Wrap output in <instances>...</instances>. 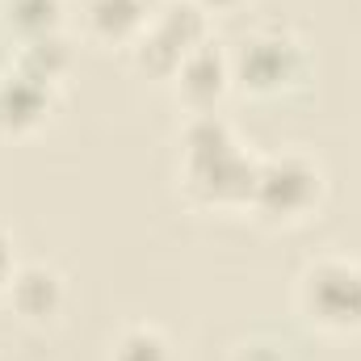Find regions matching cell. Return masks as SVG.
<instances>
[{
    "instance_id": "6da1fadb",
    "label": "cell",
    "mask_w": 361,
    "mask_h": 361,
    "mask_svg": "<svg viewBox=\"0 0 361 361\" xmlns=\"http://www.w3.org/2000/svg\"><path fill=\"white\" fill-rule=\"evenodd\" d=\"M257 156L244 152L235 130L214 114H193L180 130V185L202 206H248Z\"/></svg>"
},
{
    "instance_id": "7a4b0ae2",
    "label": "cell",
    "mask_w": 361,
    "mask_h": 361,
    "mask_svg": "<svg viewBox=\"0 0 361 361\" xmlns=\"http://www.w3.org/2000/svg\"><path fill=\"white\" fill-rule=\"evenodd\" d=\"M227 59H231V85L252 97H277V92L298 89L311 72L307 47L290 30H277V25H261L244 34L227 51Z\"/></svg>"
},
{
    "instance_id": "3957f363",
    "label": "cell",
    "mask_w": 361,
    "mask_h": 361,
    "mask_svg": "<svg viewBox=\"0 0 361 361\" xmlns=\"http://www.w3.org/2000/svg\"><path fill=\"white\" fill-rule=\"evenodd\" d=\"M324 197V169L302 156V152H281L257 160V180H252V197L248 210L261 223H302L307 214H315Z\"/></svg>"
},
{
    "instance_id": "277c9868",
    "label": "cell",
    "mask_w": 361,
    "mask_h": 361,
    "mask_svg": "<svg viewBox=\"0 0 361 361\" xmlns=\"http://www.w3.org/2000/svg\"><path fill=\"white\" fill-rule=\"evenodd\" d=\"M298 311L328 332L361 328V261L324 257L311 261L298 277Z\"/></svg>"
},
{
    "instance_id": "5b68a950",
    "label": "cell",
    "mask_w": 361,
    "mask_h": 361,
    "mask_svg": "<svg viewBox=\"0 0 361 361\" xmlns=\"http://www.w3.org/2000/svg\"><path fill=\"white\" fill-rule=\"evenodd\" d=\"M173 85H177V97L193 109V114L214 109V105L223 101V92L231 89V59H227V51H219V47L206 38L202 47H193V51L180 59Z\"/></svg>"
},
{
    "instance_id": "8992f818",
    "label": "cell",
    "mask_w": 361,
    "mask_h": 361,
    "mask_svg": "<svg viewBox=\"0 0 361 361\" xmlns=\"http://www.w3.org/2000/svg\"><path fill=\"white\" fill-rule=\"evenodd\" d=\"M51 105H55V85H42V80L25 76L21 68H8L0 76V135L21 139V135L38 130L47 122Z\"/></svg>"
},
{
    "instance_id": "52a82bcc",
    "label": "cell",
    "mask_w": 361,
    "mask_h": 361,
    "mask_svg": "<svg viewBox=\"0 0 361 361\" xmlns=\"http://www.w3.org/2000/svg\"><path fill=\"white\" fill-rule=\"evenodd\" d=\"M4 298L13 307V315H21L25 324H51L63 311L68 290H63L59 269H51V265H17Z\"/></svg>"
},
{
    "instance_id": "ba28073f",
    "label": "cell",
    "mask_w": 361,
    "mask_h": 361,
    "mask_svg": "<svg viewBox=\"0 0 361 361\" xmlns=\"http://www.w3.org/2000/svg\"><path fill=\"white\" fill-rule=\"evenodd\" d=\"M152 0H85V25L105 42H126L139 38L147 25Z\"/></svg>"
},
{
    "instance_id": "9c48e42d",
    "label": "cell",
    "mask_w": 361,
    "mask_h": 361,
    "mask_svg": "<svg viewBox=\"0 0 361 361\" xmlns=\"http://www.w3.org/2000/svg\"><path fill=\"white\" fill-rule=\"evenodd\" d=\"M13 68H21L25 76H34L42 85H59L63 72L72 68V47H68V38L59 30L55 34H38V38H21Z\"/></svg>"
},
{
    "instance_id": "30bf717a",
    "label": "cell",
    "mask_w": 361,
    "mask_h": 361,
    "mask_svg": "<svg viewBox=\"0 0 361 361\" xmlns=\"http://www.w3.org/2000/svg\"><path fill=\"white\" fill-rule=\"evenodd\" d=\"M156 34H164L180 55H189L193 47H202L210 38V17L193 4V0H169L152 21H147Z\"/></svg>"
},
{
    "instance_id": "8fae6325",
    "label": "cell",
    "mask_w": 361,
    "mask_h": 361,
    "mask_svg": "<svg viewBox=\"0 0 361 361\" xmlns=\"http://www.w3.org/2000/svg\"><path fill=\"white\" fill-rule=\"evenodd\" d=\"M0 21L17 38L55 34L63 25V0H0Z\"/></svg>"
},
{
    "instance_id": "7c38bea8",
    "label": "cell",
    "mask_w": 361,
    "mask_h": 361,
    "mask_svg": "<svg viewBox=\"0 0 361 361\" xmlns=\"http://www.w3.org/2000/svg\"><path fill=\"white\" fill-rule=\"evenodd\" d=\"M109 361H173V345L164 341V332L147 328V324H135V328H122Z\"/></svg>"
},
{
    "instance_id": "4fadbf2b",
    "label": "cell",
    "mask_w": 361,
    "mask_h": 361,
    "mask_svg": "<svg viewBox=\"0 0 361 361\" xmlns=\"http://www.w3.org/2000/svg\"><path fill=\"white\" fill-rule=\"evenodd\" d=\"M13 273H17V257H13V240H8V231H0V294L8 290Z\"/></svg>"
},
{
    "instance_id": "5bb4252c",
    "label": "cell",
    "mask_w": 361,
    "mask_h": 361,
    "mask_svg": "<svg viewBox=\"0 0 361 361\" xmlns=\"http://www.w3.org/2000/svg\"><path fill=\"white\" fill-rule=\"evenodd\" d=\"M231 361H281V353H277L273 345H261V341H252V345H240Z\"/></svg>"
},
{
    "instance_id": "9a60e30c",
    "label": "cell",
    "mask_w": 361,
    "mask_h": 361,
    "mask_svg": "<svg viewBox=\"0 0 361 361\" xmlns=\"http://www.w3.org/2000/svg\"><path fill=\"white\" fill-rule=\"evenodd\" d=\"M193 4H197L206 17H214V13H231V8H240L244 0H193Z\"/></svg>"
}]
</instances>
